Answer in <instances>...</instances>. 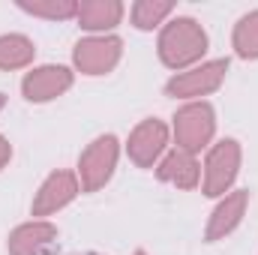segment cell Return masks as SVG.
Returning a JSON list of instances; mask_svg holds the SVG:
<instances>
[{
  "mask_svg": "<svg viewBox=\"0 0 258 255\" xmlns=\"http://www.w3.org/2000/svg\"><path fill=\"white\" fill-rule=\"evenodd\" d=\"M174 45H180V51H177L174 63H183V60L195 57L198 51H204V36L192 27V21H180L177 27H171V30L165 33V39H162V54H165V51H171Z\"/></svg>",
  "mask_w": 258,
  "mask_h": 255,
  "instance_id": "1",
  "label": "cell"
},
{
  "mask_svg": "<svg viewBox=\"0 0 258 255\" xmlns=\"http://www.w3.org/2000/svg\"><path fill=\"white\" fill-rule=\"evenodd\" d=\"M66 84H69L66 69H42L39 75H30L24 81V90L30 93V99H48L51 93H57Z\"/></svg>",
  "mask_w": 258,
  "mask_h": 255,
  "instance_id": "2",
  "label": "cell"
},
{
  "mask_svg": "<svg viewBox=\"0 0 258 255\" xmlns=\"http://www.w3.org/2000/svg\"><path fill=\"white\" fill-rule=\"evenodd\" d=\"M177 132L183 135V141H189V147H195V144L204 141L207 132H210V111H207V108H186V111L180 114Z\"/></svg>",
  "mask_w": 258,
  "mask_h": 255,
  "instance_id": "3",
  "label": "cell"
},
{
  "mask_svg": "<svg viewBox=\"0 0 258 255\" xmlns=\"http://www.w3.org/2000/svg\"><path fill=\"white\" fill-rule=\"evenodd\" d=\"M111 144H114L111 138H105V141H96V147L87 153L84 165H96V168L87 174V183H90V186H96L102 177H108V171H111V162H114V147H111Z\"/></svg>",
  "mask_w": 258,
  "mask_h": 255,
  "instance_id": "4",
  "label": "cell"
},
{
  "mask_svg": "<svg viewBox=\"0 0 258 255\" xmlns=\"http://www.w3.org/2000/svg\"><path fill=\"white\" fill-rule=\"evenodd\" d=\"M117 54V42H87L78 45V63H84L90 72H99L114 60Z\"/></svg>",
  "mask_w": 258,
  "mask_h": 255,
  "instance_id": "5",
  "label": "cell"
},
{
  "mask_svg": "<svg viewBox=\"0 0 258 255\" xmlns=\"http://www.w3.org/2000/svg\"><path fill=\"white\" fill-rule=\"evenodd\" d=\"M234 147H231V141L225 144V147H219L216 153H213V159H210V189H219V186H225L228 180H231V174H234Z\"/></svg>",
  "mask_w": 258,
  "mask_h": 255,
  "instance_id": "6",
  "label": "cell"
},
{
  "mask_svg": "<svg viewBox=\"0 0 258 255\" xmlns=\"http://www.w3.org/2000/svg\"><path fill=\"white\" fill-rule=\"evenodd\" d=\"M159 147H162V126H156V123H147V126L138 129V135H135V144H132V153H135V159H141V162H150V156H153Z\"/></svg>",
  "mask_w": 258,
  "mask_h": 255,
  "instance_id": "7",
  "label": "cell"
},
{
  "mask_svg": "<svg viewBox=\"0 0 258 255\" xmlns=\"http://www.w3.org/2000/svg\"><path fill=\"white\" fill-rule=\"evenodd\" d=\"M222 69H225V66H219V69H216V72H213V75H204V72H207V69H204V72H201V69H198V72H201V75H192V78H189V81H183V78H180V81H174V84H171V93H177V90H195V87H213V84H216V78H219V72H222Z\"/></svg>",
  "mask_w": 258,
  "mask_h": 255,
  "instance_id": "8",
  "label": "cell"
},
{
  "mask_svg": "<svg viewBox=\"0 0 258 255\" xmlns=\"http://www.w3.org/2000/svg\"><path fill=\"white\" fill-rule=\"evenodd\" d=\"M237 45L243 54H258V27H252V18L243 21V27L237 33Z\"/></svg>",
  "mask_w": 258,
  "mask_h": 255,
  "instance_id": "9",
  "label": "cell"
},
{
  "mask_svg": "<svg viewBox=\"0 0 258 255\" xmlns=\"http://www.w3.org/2000/svg\"><path fill=\"white\" fill-rule=\"evenodd\" d=\"M6 159V147H3V141H0V162Z\"/></svg>",
  "mask_w": 258,
  "mask_h": 255,
  "instance_id": "10",
  "label": "cell"
}]
</instances>
